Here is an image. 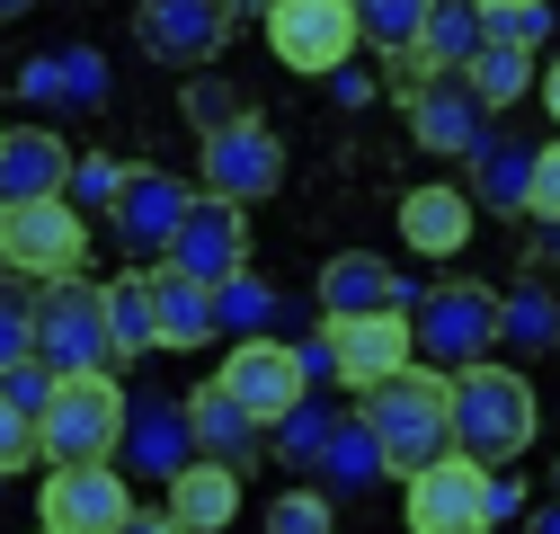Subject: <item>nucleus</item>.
<instances>
[{"mask_svg": "<svg viewBox=\"0 0 560 534\" xmlns=\"http://www.w3.org/2000/svg\"><path fill=\"white\" fill-rule=\"evenodd\" d=\"M214 392H223V400H241V410H249L258 428H276V419H285V410H294V400H303L312 383H303L294 348H285V339L267 329V339H232V357H223Z\"/></svg>", "mask_w": 560, "mask_h": 534, "instance_id": "obj_12", "label": "nucleus"}, {"mask_svg": "<svg viewBox=\"0 0 560 534\" xmlns=\"http://www.w3.org/2000/svg\"><path fill=\"white\" fill-rule=\"evenodd\" d=\"M471 54H480V10H471V0H436L428 27L409 36V54L392 62V72L400 81H428V72H463Z\"/></svg>", "mask_w": 560, "mask_h": 534, "instance_id": "obj_23", "label": "nucleus"}, {"mask_svg": "<svg viewBox=\"0 0 560 534\" xmlns=\"http://www.w3.org/2000/svg\"><path fill=\"white\" fill-rule=\"evenodd\" d=\"M258 419L241 410V400H223L214 383H196L187 392V445H196V463H223V473H249L258 463Z\"/></svg>", "mask_w": 560, "mask_h": 534, "instance_id": "obj_19", "label": "nucleus"}, {"mask_svg": "<svg viewBox=\"0 0 560 534\" xmlns=\"http://www.w3.org/2000/svg\"><path fill=\"white\" fill-rule=\"evenodd\" d=\"M357 312H409V286L392 277L383 258L338 249V258L320 267V321H357Z\"/></svg>", "mask_w": 560, "mask_h": 534, "instance_id": "obj_20", "label": "nucleus"}, {"mask_svg": "<svg viewBox=\"0 0 560 534\" xmlns=\"http://www.w3.org/2000/svg\"><path fill=\"white\" fill-rule=\"evenodd\" d=\"M329 339V383L338 392H365L383 374L409 365V312H357V321H320Z\"/></svg>", "mask_w": 560, "mask_h": 534, "instance_id": "obj_14", "label": "nucleus"}, {"mask_svg": "<svg viewBox=\"0 0 560 534\" xmlns=\"http://www.w3.org/2000/svg\"><path fill=\"white\" fill-rule=\"evenodd\" d=\"M525 170H534V152L525 143H508V134H499V143H480L471 152V206H499V214H525Z\"/></svg>", "mask_w": 560, "mask_h": 534, "instance_id": "obj_30", "label": "nucleus"}, {"mask_svg": "<svg viewBox=\"0 0 560 534\" xmlns=\"http://www.w3.org/2000/svg\"><path fill=\"white\" fill-rule=\"evenodd\" d=\"M232 0H143L133 10V36H143L152 62H178V72H205L223 45H232Z\"/></svg>", "mask_w": 560, "mask_h": 534, "instance_id": "obj_11", "label": "nucleus"}, {"mask_svg": "<svg viewBox=\"0 0 560 534\" xmlns=\"http://www.w3.org/2000/svg\"><path fill=\"white\" fill-rule=\"evenodd\" d=\"M36 365L45 374H116L107 348V294L90 277H54L36 286Z\"/></svg>", "mask_w": 560, "mask_h": 534, "instance_id": "obj_5", "label": "nucleus"}, {"mask_svg": "<svg viewBox=\"0 0 560 534\" xmlns=\"http://www.w3.org/2000/svg\"><path fill=\"white\" fill-rule=\"evenodd\" d=\"M196 196H223V206H258V196H276L285 187V134L276 125H258V116H241V125H223V134H205V152H196Z\"/></svg>", "mask_w": 560, "mask_h": 534, "instance_id": "obj_8", "label": "nucleus"}, {"mask_svg": "<svg viewBox=\"0 0 560 534\" xmlns=\"http://www.w3.org/2000/svg\"><path fill=\"white\" fill-rule=\"evenodd\" d=\"M347 10H357V45H374L383 62H400V54H409V36L428 27L436 0H347Z\"/></svg>", "mask_w": 560, "mask_h": 534, "instance_id": "obj_31", "label": "nucleus"}, {"mask_svg": "<svg viewBox=\"0 0 560 534\" xmlns=\"http://www.w3.org/2000/svg\"><path fill=\"white\" fill-rule=\"evenodd\" d=\"M276 303H285V294H276L267 277H249V267H241V277H223V286H214V339H267Z\"/></svg>", "mask_w": 560, "mask_h": 534, "instance_id": "obj_29", "label": "nucleus"}, {"mask_svg": "<svg viewBox=\"0 0 560 534\" xmlns=\"http://www.w3.org/2000/svg\"><path fill=\"white\" fill-rule=\"evenodd\" d=\"M161 516H170L178 534H223V525L241 516V473H223V463H178Z\"/></svg>", "mask_w": 560, "mask_h": 534, "instance_id": "obj_24", "label": "nucleus"}, {"mask_svg": "<svg viewBox=\"0 0 560 534\" xmlns=\"http://www.w3.org/2000/svg\"><path fill=\"white\" fill-rule=\"evenodd\" d=\"M187 178H170V170H125V187H116V206H107V223H116V241L133 249V258H161L170 249V232H178V214H187Z\"/></svg>", "mask_w": 560, "mask_h": 534, "instance_id": "obj_16", "label": "nucleus"}, {"mask_svg": "<svg viewBox=\"0 0 560 534\" xmlns=\"http://www.w3.org/2000/svg\"><path fill=\"white\" fill-rule=\"evenodd\" d=\"M534 90H542V116L560 125V54H551V62H542V72H534Z\"/></svg>", "mask_w": 560, "mask_h": 534, "instance_id": "obj_42", "label": "nucleus"}, {"mask_svg": "<svg viewBox=\"0 0 560 534\" xmlns=\"http://www.w3.org/2000/svg\"><path fill=\"white\" fill-rule=\"evenodd\" d=\"M499 348V286L480 277H445L409 303V357L436 365V374H463Z\"/></svg>", "mask_w": 560, "mask_h": 534, "instance_id": "obj_3", "label": "nucleus"}, {"mask_svg": "<svg viewBox=\"0 0 560 534\" xmlns=\"http://www.w3.org/2000/svg\"><path fill=\"white\" fill-rule=\"evenodd\" d=\"M338 516H329V490H285L267 508V534H329Z\"/></svg>", "mask_w": 560, "mask_h": 534, "instance_id": "obj_36", "label": "nucleus"}, {"mask_svg": "<svg viewBox=\"0 0 560 534\" xmlns=\"http://www.w3.org/2000/svg\"><path fill=\"white\" fill-rule=\"evenodd\" d=\"M98 294H107V348L116 357H143L152 348V277H143V267H125V277H107Z\"/></svg>", "mask_w": 560, "mask_h": 534, "instance_id": "obj_28", "label": "nucleus"}, {"mask_svg": "<svg viewBox=\"0 0 560 534\" xmlns=\"http://www.w3.org/2000/svg\"><path fill=\"white\" fill-rule=\"evenodd\" d=\"M36 357V286L27 277H0V374Z\"/></svg>", "mask_w": 560, "mask_h": 534, "instance_id": "obj_33", "label": "nucleus"}, {"mask_svg": "<svg viewBox=\"0 0 560 534\" xmlns=\"http://www.w3.org/2000/svg\"><path fill=\"white\" fill-rule=\"evenodd\" d=\"M400 107H409V134L428 152H480L489 143V107L471 98V81L463 72H428V81H400Z\"/></svg>", "mask_w": 560, "mask_h": 534, "instance_id": "obj_13", "label": "nucleus"}, {"mask_svg": "<svg viewBox=\"0 0 560 534\" xmlns=\"http://www.w3.org/2000/svg\"><path fill=\"white\" fill-rule=\"evenodd\" d=\"M480 516H489V525H508V516H525V490H516L508 473H480Z\"/></svg>", "mask_w": 560, "mask_h": 534, "instance_id": "obj_41", "label": "nucleus"}, {"mask_svg": "<svg viewBox=\"0 0 560 534\" xmlns=\"http://www.w3.org/2000/svg\"><path fill=\"white\" fill-rule=\"evenodd\" d=\"M232 10H267V0H232Z\"/></svg>", "mask_w": 560, "mask_h": 534, "instance_id": "obj_47", "label": "nucleus"}, {"mask_svg": "<svg viewBox=\"0 0 560 534\" xmlns=\"http://www.w3.org/2000/svg\"><path fill=\"white\" fill-rule=\"evenodd\" d=\"M161 267H178V277H196V286L241 277V267H249V206H223V196H187V214H178Z\"/></svg>", "mask_w": 560, "mask_h": 534, "instance_id": "obj_10", "label": "nucleus"}, {"mask_svg": "<svg viewBox=\"0 0 560 534\" xmlns=\"http://www.w3.org/2000/svg\"><path fill=\"white\" fill-rule=\"evenodd\" d=\"M0 400H10V410H27V419H36L45 400H54V374H45L36 357H27V365H10V374H0Z\"/></svg>", "mask_w": 560, "mask_h": 534, "instance_id": "obj_38", "label": "nucleus"}, {"mask_svg": "<svg viewBox=\"0 0 560 534\" xmlns=\"http://www.w3.org/2000/svg\"><path fill=\"white\" fill-rule=\"evenodd\" d=\"M525 214H534V223H551V214H560V143H542V152H534V170H525Z\"/></svg>", "mask_w": 560, "mask_h": 534, "instance_id": "obj_37", "label": "nucleus"}, {"mask_svg": "<svg viewBox=\"0 0 560 534\" xmlns=\"http://www.w3.org/2000/svg\"><path fill=\"white\" fill-rule=\"evenodd\" d=\"M489 36H499V45H525V54H542L551 10H542V0H534V10H508V19H489Z\"/></svg>", "mask_w": 560, "mask_h": 534, "instance_id": "obj_40", "label": "nucleus"}, {"mask_svg": "<svg viewBox=\"0 0 560 534\" xmlns=\"http://www.w3.org/2000/svg\"><path fill=\"white\" fill-rule=\"evenodd\" d=\"M534 428H542V410H534V383L516 365L480 357V365L445 374V454L489 473V463H516L534 445Z\"/></svg>", "mask_w": 560, "mask_h": 534, "instance_id": "obj_1", "label": "nucleus"}, {"mask_svg": "<svg viewBox=\"0 0 560 534\" xmlns=\"http://www.w3.org/2000/svg\"><path fill=\"white\" fill-rule=\"evenodd\" d=\"M534 267H542V277H551V267H560V214L542 223V241H534Z\"/></svg>", "mask_w": 560, "mask_h": 534, "instance_id": "obj_43", "label": "nucleus"}, {"mask_svg": "<svg viewBox=\"0 0 560 534\" xmlns=\"http://www.w3.org/2000/svg\"><path fill=\"white\" fill-rule=\"evenodd\" d=\"M116 534H178V525H170V516H125Z\"/></svg>", "mask_w": 560, "mask_h": 534, "instance_id": "obj_44", "label": "nucleus"}, {"mask_svg": "<svg viewBox=\"0 0 560 534\" xmlns=\"http://www.w3.org/2000/svg\"><path fill=\"white\" fill-rule=\"evenodd\" d=\"M409 499V534H489V516H480V463H463V454H436L428 473H409L400 481Z\"/></svg>", "mask_w": 560, "mask_h": 534, "instance_id": "obj_15", "label": "nucleus"}, {"mask_svg": "<svg viewBox=\"0 0 560 534\" xmlns=\"http://www.w3.org/2000/svg\"><path fill=\"white\" fill-rule=\"evenodd\" d=\"M258 27H267V54L285 72H312V81L347 72V54H357V10L347 0H267Z\"/></svg>", "mask_w": 560, "mask_h": 534, "instance_id": "obj_7", "label": "nucleus"}, {"mask_svg": "<svg viewBox=\"0 0 560 534\" xmlns=\"http://www.w3.org/2000/svg\"><path fill=\"white\" fill-rule=\"evenodd\" d=\"M81 258H90V223L62 206V196H36V206H0V277L54 286V277H81Z\"/></svg>", "mask_w": 560, "mask_h": 534, "instance_id": "obj_6", "label": "nucleus"}, {"mask_svg": "<svg viewBox=\"0 0 560 534\" xmlns=\"http://www.w3.org/2000/svg\"><path fill=\"white\" fill-rule=\"evenodd\" d=\"M400 241L428 249V258H463V249H471V196L445 187V178L409 187V196H400Z\"/></svg>", "mask_w": 560, "mask_h": 534, "instance_id": "obj_22", "label": "nucleus"}, {"mask_svg": "<svg viewBox=\"0 0 560 534\" xmlns=\"http://www.w3.org/2000/svg\"><path fill=\"white\" fill-rule=\"evenodd\" d=\"M471 10H480V27H489V19H508V10H534V0H471Z\"/></svg>", "mask_w": 560, "mask_h": 534, "instance_id": "obj_45", "label": "nucleus"}, {"mask_svg": "<svg viewBox=\"0 0 560 534\" xmlns=\"http://www.w3.org/2000/svg\"><path fill=\"white\" fill-rule=\"evenodd\" d=\"M499 348H516V357L560 348V294H551V277H542V267H534L516 294H499Z\"/></svg>", "mask_w": 560, "mask_h": 534, "instance_id": "obj_25", "label": "nucleus"}, {"mask_svg": "<svg viewBox=\"0 0 560 534\" xmlns=\"http://www.w3.org/2000/svg\"><path fill=\"white\" fill-rule=\"evenodd\" d=\"M338 428V410H329V392H303L285 419H276V445H285V463H312L320 454V437Z\"/></svg>", "mask_w": 560, "mask_h": 534, "instance_id": "obj_34", "label": "nucleus"}, {"mask_svg": "<svg viewBox=\"0 0 560 534\" xmlns=\"http://www.w3.org/2000/svg\"><path fill=\"white\" fill-rule=\"evenodd\" d=\"M178 107H187V125H196V143H205V134H223V125H241L249 116V98L223 81V72H196L187 90H178Z\"/></svg>", "mask_w": 560, "mask_h": 534, "instance_id": "obj_32", "label": "nucleus"}, {"mask_svg": "<svg viewBox=\"0 0 560 534\" xmlns=\"http://www.w3.org/2000/svg\"><path fill=\"white\" fill-rule=\"evenodd\" d=\"M19 463H36V419H27V410H10V400H0V481H10Z\"/></svg>", "mask_w": 560, "mask_h": 534, "instance_id": "obj_39", "label": "nucleus"}, {"mask_svg": "<svg viewBox=\"0 0 560 534\" xmlns=\"http://www.w3.org/2000/svg\"><path fill=\"white\" fill-rule=\"evenodd\" d=\"M133 516V490L116 463H54L36 490V534H116Z\"/></svg>", "mask_w": 560, "mask_h": 534, "instance_id": "obj_9", "label": "nucleus"}, {"mask_svg": "<svg viewBox=\"0 0 560 534\" xmlns=\"http://www.w3.org/2000/svg\"><path fill=\"white\" fill-rule=\"evenodd\" d=\"M116 187H125V161H116V152H81V161H72V178H62V206H72V214L116 206Z\"/></svg>", "mask_w": 560, "mask_h": 534, "instance_id": "obj_35", "label": "nucleus"}, {"mask_svg": "<svg viewBox=\"0 0 560 534\" xmlns=\"http://www.w3.org/2000/svg\"><path fill=\"white\" fill-rule=\"evenodd\" d=\"M463 81H471L480 107H516V98L534 90V54H525V45H499V36L480 27V54L463 62Z\"/></svg>", "mask_w": 560, "mask_h": 534, "instance_id": "obj_26", "label": "nucleus"}, {"mask_svg": "<svg viewBox=\"0 0 560 534\" xmlns=\"http://www.w3.org/2000/svg\"><path fill=\"white\" fill-rule=\"evenodd\" d=\"M0 10H27V0H0Z\"/></svg>", "mask_w": 560, "mask_h": 534, "instance_id": "obj_49", "label": "nucleus"}, {"mask_svg": "<svg viewBox=\"0 0 560 534\" xmlns=\"http://www.w3.org/2000/svg\"><path fill=\"white\" fill-rule=\"evenodd\" d=\"M312 463H320V481H329V490H374V481H392V473H383V445H374L357 419H338V428L320 437Z\"/></svg>", "mask_w": 560, "mask_h": 534, "instance_id": "obj_27", "label": "nucleus"}, {"mask_svg": "<svg viewBox=\"0 0 560 534\" xmlns=\"http://www.w3.org/2000/svg\"><path fill=\"white\" fill-rule=\"evenodd\" d=\"M551 499H560V463H551Z\"/></svg>", "mask_w": 560, "mask_h": 534, "instance_id": "obj_48", "label": "nucleus"}, {"mask_svg": "<svg viewBox=\"0 0 560 534\" xmlns=\"http://www.w3.org/2000/svg\"><path fill=\"white\" fill-rule=\"evenodd\" d=\"M152 277V348H214V286L178 277V267H143Z\"/></svg>", "mask_w": 560, "mask_h": 534, "instance_id": "obj_21", "label": "nucleus"}, {"mask_svg": "<svg viewBox=\"0 0 560 534\" xmlns=\"http://www.w3.org/2000/svg\"><path fill=\"white\" fill-rule=\"evenodd\" d=\"M534 534H560V499H551V508H534Z\"/></svg>", "mask_w": 560, "mask_h": 534, "instance_id": "obj_46", "label": "nucleus"}, {"mask_svg": "<svg viewBox=\"0 0 560 534\" xmlns=\"http://www.w3.org/2000/svg\"><path fill=\"white\" fill-rule=\"evenodd\" d=\"M125 383L116 374H54V400L36 410V463H116Z\"/></svg>", "mask_w": 560, "mask_h": 534, "instance_id": "obj_4", "label": "nucleus"}, {"mask_svg": "<svg viewBox=\"0 0 560 534\" xmlns=\"http://www.w3.org/2000/svg\"><path fill=\"white\" fill-rule=\"evenodd\" d=\"M116 454H125V463H143L152 481H170L178 463H196V445H187V400H161V392H143V400H125V428H116Z\"/></svg>", "mask_w": 560, "mask_h": 534, "instance_id": "obj_18", "label": "nucleus"}, {"mask_svg": "<svg viewBox=\"0 0 560 534\" xmlns=\"http://www.w3.org/2000/svg\"><path fill=\"white\" fill-rule=\"evenodd\" d=\"M62 178H72V143L54 125H0V206L62 196Z\"/></svg>", "mask_w": 560, "mask_h": 534, "instance_id": "obj_17", "label": "nucleus"}, {"mask_svg": "<svg viewBox=\"0 0 560 534\" xmlns=\"http://www.w3.org/2000/svg\"><path fill=\"white\" fill-rule=\"evenodd\" d=\"M357 428L383 445V473H392V481L428 473V463L445 454V374L409 357L400 374L365 383V392H357Z\"/></svg>", "mask_w": 560, "mask_h": 534, "instance_id": "obj_2", "label": "nucleus"}]
</instances>
